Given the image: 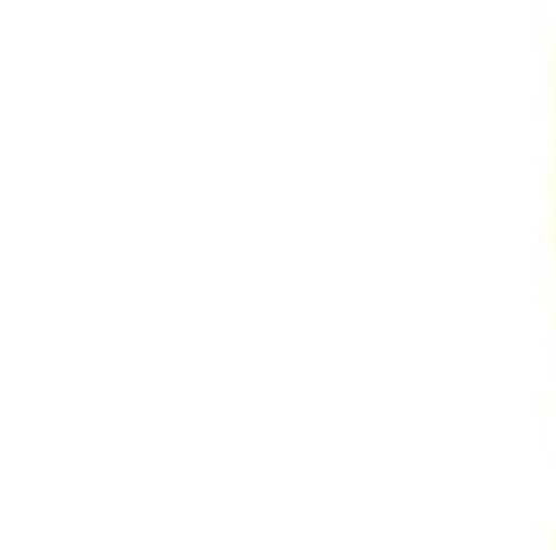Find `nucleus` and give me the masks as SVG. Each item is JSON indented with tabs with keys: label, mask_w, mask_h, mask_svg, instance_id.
Instances as JSON below:
<instances>
[]
</instances>
